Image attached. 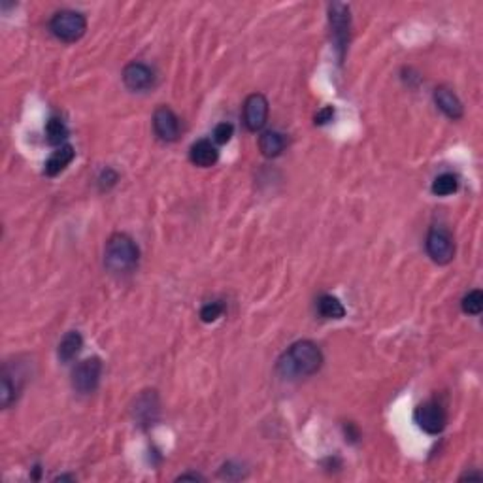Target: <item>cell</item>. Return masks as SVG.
<instances>
[{
    "mask_svg": "<svg viewBox=\"0 0 483 483\" xmlns=\"http://www.w3.org/2000/svg\"><path fill=\"white\" fill-rule=\"evenodd\" d=\"M323 366V353L314 342H296L279 357L278 372L284 378H308Z\"/></svg>",
    "mask_w": 483,
    "mask_h": 483,
    "instance_id": "1",
    "label": "cell"
},
{
    "mask_svg": "<svg viewBox=\"0 0 483 483\" xmlns=\"http://www.w3.org/2000/svg\"><path fill=\"white\" fill-rule=\"evenodd\" d=\"M140 249L128 234L110 236L104 249V266L114 274H128L138 265Z\"/></svg>",
    "mask_w": 483,
    "mask_h": 483,
    "instance_id": "2",
    "label": "cell"
},
{
    "mask_svg": "<svg viewBox=\"0 0 483 483\" xmlns=\"http://www.w3.org/2000/svg\"><path fill=\"white\" fill-rule=\"evenodd\" d=\"M49 30L55 38L62 42H76L87 30V19L84 13L74 10H60L49 21Z\"/></svg>",
    "mask_w": 483,
    "mask_h": 483,
    "instance_id": "3",
    "label": "cell"
},
{
    "mask_svg": "<svg viewBox=\"0 0 483 483\" xmlns=\"http://www.w3.org/2000/svg\"><path fill=\"white\" fill-rule=\"evenodd\" d=\"M329 21H331L332 38H334V44H336V49H338V57L342 60L345 55V49H348V42H350V8L345 4H340V2L331 4L329 6Z\"/></svg>",
    "mask_w": 483,
    "mask_h": 483,
    "instance_id": "4",
    "label": "cell"
},
{
    "mask_svg": "<svg viewBox=\"0 0 483 483\" xmlns=\"http://www.w3.org/2000/svg\"><path fill=\"white\" fill-rule=\"evenodd\" d=\"M100 374H102V362L97 357L85 359L74 369L72 372V387L81 395H89L100 383Z\"/></svg>",
    "mask_w": 483,
    "mask_h": 483,
    "instance_id": "5",
    "label": "cell"
},
{
    "mask_svg": "<svg viewBox=\"0 0 483 483\" xmlns=\"http://www.w3.org/2000/svg\"><path fill=\"white\" fill-rule=\"evenodd\" d=\"M427 253L438 265H447L455 257V242L449 230L435 227L427 234Z\"/></svg>",
    "mask_w": 483,
    "mask_h": 483,
    "instance_id": "6",
    "label": "cell"
},
{
    "mask_svg": "<svg viewBox=\"0 0 483 483\" xmlns=\"http://www.w3.org/2000/svg\"><path fill=\"white\" fill-rule=\"evenodd\" d=\"M413 419L419 425V429L429 432V435H440L447 425L446 410L432 400L417 406L416 411H413Z\"/></svg>",
    "mask_w": 483,
    "mask_h": 483,
    "instance_id": "7",
    "label": "cell"
},
{
    "mask_svg": "<svg viewBox=\"0 0 483 483\" xmlns=\"http://www.w3.org/2000/svg\"><path fill=\"white\" fill-rule=\"evenodd\" d=\"M268 119V100L265 95L260 93H253L246 98L244 104V123L251 133H257L266 125Z\"/></svg>",
    "mask_w": 483,
    "mask_h": 483,
    "instance_id": "8",
    "label": "cell"
},
{
    "mask_svg": "<svg viewBox=\"0 0 483 483\" xmlns=\"http://www.w3.org/2000/svg\"><path fill=\"white\" fill-rule=\"evenodd\" d=\"M153 128L163 142H176L180 136V119L174 110L168 106H159L153 114Z\"/></svg>",
    "mask_w": 483,
    "mask_h": 483,
    "instance_id": "9",
    "label": "cell"
},
{
    "mask_svg": "<svg viewBox=\"0 0 483 483\" xmlns=\"http://www.w3.org/2000/svg\"><path fill=\"white\" fill-rule=\"evenodd\" d=\"M123 81L131 91H145L155 81V74L144 62H131L123 70Z\"/></svg>",
    "mask_w": 483,
    "mask_h": 483,
    "instance_id": "10",
    "label": "cell"
},
{
    "mask_svg": "<svg viewBox=\"0 0 483 483\" xmlns=\"http://www.w3.org/2000/svg\"><path fill=\"white\" fill-rule=\"evenodd\" d=\"M134 419L138 421L142 427H150L155 423L159 416V399L155 391H144L140 395L133 408Z\"/></svg>",
    "mask_w": 483,
    "mask_h": 483,
    "instance_id": "11",
    "label": "cell"
},
{
    "mask_svg": "<svg viewBox=\"0 0 483 483\" xmlns=\"http://www.w3.org/2000/svg\"><path fill=\"white\" fill-rule=\"evenodd\" d=\"M189 159L194 166H200V168H208V166H213L218 163L219 151L216 145L211 144L210 140H197L193 145H191V151H189Z\"/></svg>",
    "mask_w": 483,
    "mask_h": 483,
    "instance_id": "12",
    "label": "cell"
},
{
    "mask_svg": "<svg viewBox=\"0 0 483 483\" xmlns=\"http://www.w3.org/2000/svg\"><path fill=\"white\" fill-rule=\"evenodd\" d=\"M435 102L436 106L453 121L461 119L463 114H465V112H463V104H461V100L457 98V95H455L451 89H447V87H438V89L435 91Z\"/></svg>",
    "mask_w": 483,
    "mask_h": 483,
    "instance_id": "13",
    "label": "cell"
},
{
    "mask_svg": "<svg viewBox=\"0 0 483 483\" xmlns=\"http://www.w3.org/2000/svg\"><path fill=\"white\" fill-rule=\"evenodd\" d=\"M21 385H23V380L19 378V374H12L6 366L4 372H2V389H0V402H2V408H10V406L18 400Z\"/></svg>",
    "mask_w": 483,
    "mask_h": 483,
    "instance_id": "14",
    "label": "cell"
},
{
    "mask_svg": "<svg viewBox=\"0 0 483 483\" xmlns=\"http://www.w3.org/2000/svg\"><path fill=\"white\" fill-rule=\"evenodd\" d=\"M74 161V147L72 145H60L59 150L55 151L53 155L48 159V163H46V168H44V172H46V176H49V178H53V176L60 174L62 170L67 168L68 164L72 163Z\"/></svg>",
    "mask_w": 483,
    "mask_h": 483,
    "instance_id": "15",
    "label": "cell"
},
{
    "mask_svg": "<svg viewBox=\"0 0 483 483\" xmlns=\"http://www.w3.org/2000/svg\"><path fill=\"white\" fill-rule=\"evenodd\" d=\"M285 144H287V140H285L284 134L278 133V131H266L265 134H260L259 138L260 153L268 159H274L278 157V155H282V151L285 150Z\"/></svg>",
    "mask_w": 483,
    "mask_h": 483,
    "instance_id": "16",
    "label": "cell"
},
{
    "mask_svg": "<svg viewBox=\"0 0 483 483\" xmlns=\"http://www.w3.org/2000/svg\"><path fill=\"white\" fill-rule=\"evenodd\" d=\"M81 348H84V338H81V334H79L78 331H70L65 338L60 340L59 351H57V353H59L60 361L70 362L72 359H76V357L79 355Z\"/></svg>",
    "mask_w": 483,
    "mask_h": 483,
    "instance_id": "17",
    "label": "cell"
},
{
    "mask_svg": "<svg viewBox=\"0 0 483 483\" xmlns=\"http://www.w3.org/2000/svg\"><path fill=\"white\" fill-rule=\"evenodd\" d=\"M317 312L325 319H342L345 315L344 304L332 295H323L317 300Z\"/></svg>",
    "mask_w": 483,
    "mask_h": 483,
    "instance_id": "18",
    "label": "cell"
},
{
    "mask_svg": "<svg viewBox=\"0 0 483 483\" xmlns=\"http://www.w3.org/2000/svg\"><path fill=\"white\" fill-rule=\"evenodd\" d=\"M46 136H48L49 144H62L68 138V128L65 125V121L60 119V117H51L48 121V125H46Z\"/></svg>",
    "mask_w": 483,
    "mask_h": 483,
    "instance_id": "19",
    "label": "cell"
},
{
    "mask_svg": "<svg viewBox=\"0 0 483 483\" xmlns=\"http://www.w3.org/2000/svg\"><path fill=\"white\" fill-rule=\"evenodd\" d=\"M457 189H459V180L453 174H442L432 181V193L438 194V197L453 194Z\"/></svg>",
    "mask_w": 483,
    "mask_h": 483,
    "instance_id": "20",
    "label": "cell"
},
{
    "mask_svg": "<svg viewBox=\"0 0 483 483\" xmlns=\"http://www.w3.org/2000/svg\"><path fill=\"white\" fill-rule=\"evenodd\" d=\"M461 306H463V312H465V314L479 315L483 310V293L479 289L470 291V293L463 298Z\"/></svg>",
    "mask_w": 483,
    "mask_h": 483,
    "instance_id": "21",
    "label": "cell"
},
{
    "mask_svg": "<svg viewBox=\"0 0 483 483\" xmlns=\"http://www.w3.org/2000/svg\"><path fill=\"white\" fill-rule=\"evenodd\" d=\"M225 312V306L223 302H210V304H206L204 308L200 310V319L204 321V323H213V321H218L221 315H223Z\"/></svg>",
    "mask_w": 483,
    "mask_h": 483,
    "instance_id": "22",
    "label": "cell"
},
{
    "mask_svg": "<svg viewBox=\"0 0 483 483\" xmlns=\"http://www.w3.org/2000/svg\"><path fill=\"white\" fill-rule=\"evenodd\" d=\"M234 134V127L230 123H219L218 127L213 128V142L216 144H227Z\"/></svg>",
    "mask_w": 483,
    "mask_h": 483,
    "instance_id": "23",
    "label": "cell"
},
{
    "mask_svg": "<svg viewBox=\"0 0 483 483\" xmlns=\"http://www.w3.org/2000/svg\"><path fill=\"white\" fill-rule=\"evenodd\" d=\"M117 180H119V176H117V172L112 168H106L102 170V174H100V178H98V187H100V191H108V189H112L117 183Z\"/></svg>",
    "mask_w": 483,
    "mask_h": 483,
    "instance_id": "24",
    "label": "cell"
},
{
    "mask_svg": "<svg viewBox=\"0 0 483 483\" xmlns=\"http://www.w3.org/2000/svg\"><path fill=\"white\" fill-rule=\"evenodd\" d=\"M332 117H334V108L332 106H325V108L317 112V115H315V125H326L329 121H332Z\"/></svg>",
    "mask_w": 483,
    "mask_h": 483,
    "instance_id": "25",
    "label": "cell"
},
{
    "mask_svg": "<svg viewBox=\"0 0 483 483\" xmlns=\"http://www.w3.org/2000/svg\"><path fill=\"white\" fill-rule=\"evenodd\" d=\"M178 479H180V482H185V479H193V482H204V477L199 476V474H181Z\"/></svg>",
    "mask_w": 483,
    "mask_h": 483,
    "instance_id": "26",
    "label": "cell"
},
{
    "mask_svg": "<svg viewBox=\"0 0 483 483\" xmlns=\"http://www.w3.org/2000/svg\"><path fill=\"white\" fill-rule=\"evenodd\" d=\"M461 479H482V474H465V476L461 477Z\"/></svg>",
    "mask_w": 483,
    "mask_h": 483,
    "instance_id": "27",
    "label": "cell"
}]
</instances>
